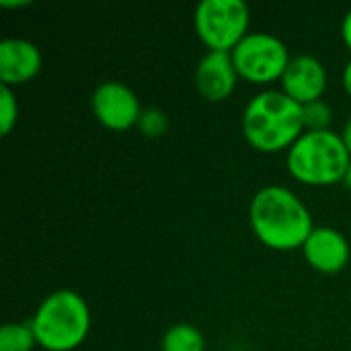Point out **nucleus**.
<instances>
[{
  "label": "nucleus",
  "mask_w": 351,
  "mask_h": 351,
  "mask_svg": "<svg viewBox=\"0 0 351 351\" xmlns=\"http://www.w3.org/2000/svg\"><path fill=\"white\" fill-rule=\"evenodd\" d=\"M138 128H140V132H142L144 136H148V138H158V136H162V134L167 132L169 121H167V115H165L160 109L150 107V109H144V111H142V117H140V121H138Z\"/></svg>",
  "instance_id": "16"
},
{
  "label": "nucleus",
  "mask_w": 351,
  "mask_h": 351,
  "mask_svg": "<svg viewBox=\"0 0 351 351\" xmlns=\"http://www.w3.org/2000/svg\"><path fill=\"white\" fill-rule=\"evenodd\" d=\"M90 308L74 290L47 294L29 321L37 348L45 351L78 350L90 333Z\"/></svg>",
  "instance_id": "3"
},
{
  "label": "nucleus",
  "mask_w": 351,
  "mask_h": 351,
  "mask_svg": "<svg viewBox=\"0 0 351 351\" xmlns=\"http://www.w3.org/2000/svg\"><path fill=\"white\" fill-rule=\"evenodd\" d=\"M2 8H25L31 6V0H0Z\"/></svg>",
  "instance_id": "19"
},
{
  "label": "nucleus",
  "mask_w": 351,
  "mask_h": 351,
  "mask_svg": "<svg viewBox=\"0 0 351 351\" xmlns=\"http://www.w3.org/2000/svg\"><path fill=\"white\" fill-rule=\"evenodd\" d=\"M162 351H206V339L195 325L177 323L162 335Z\"/></svg>",
  "instance_id": "12"
},
{
  "label": "nucleus",
  "mask_w": 351,
  "mask_h": 351,
  "mask_svg": "<svg viewBox=\"0 0 351 351\" xmlns=\"http://www.w3.org/2000/svg\"><path fill=\"white\" fill-rule=\"evenodd\" d=\"M35 333L29 323H6L0 329V351H33Z\"/></svg>",
  "instance_id": "13"
},
{
  "label": "nucleus",
  "mask_w": 351,
  "mask_h": 351,
  "mask_svg": "<svg viewBox=\"0 0 351 351\" xmlns=\"http://www.w3.org/2000/svg\"><path fill=\"white\" fill-rule=\"evenodd\" d=\"M302 134V105L284 90H261L243 111V136L263 154L288 152Z\"/></svg>",
  "instance_id": "2"
},
{
  "label": "nucleus",
  "mask_w": 351,
  "mask_h": 351,
  "mask_svg": "<svg viewBox=\"0 0 351 351\" xmlns=\"http://www.w3.org/2000/svg\"><path fill=\"white\" fill-rule=\"evenodd\" d=\"M302 255L315 271L333 276L348 267L351 247L346 234H341L337 228L315 226L302 245Z\"/></svg>",
  "instance_id": "8"
},
{
  "label": "nucleus",
  "mask_w": 351,
  "mask_h": 351,
  "mask_svg": "<svg viewBox=\"0 0 351 351\" xmlns=\"http://www.w3.org/2000/svg\"><path fill=\"white\" fill-rule=\"evenodd\" d=\"M351 154L333 130L304 132L286 152V167L292 179L308 187H329L348 175Z\"/></svg>",
  "instance_id": "4"
},
{
  "label": "nucleus",
  "mask_w": 351,
  "mask_h": 351,
  "mask_svg": "<svg viewBox=\"0 0 351 351\" xmlns=\"http://www.w3.org/2000/svg\"><path fill=\"white\" fill-rule=\"evenodd\" d=\"M19 121V101L10 86H0V134L8 136Z\"/></svg>",
  "instance_id": "15"
},
{
  "label": "nucleus",
  "mask_w": 351,
  "mask_h": 351,
  "mask_svg": "<svg viewBox=\"0 0 351 351\" xmlns=\"http://www.w3.org/2000/svg\"><path fill=\"white\" fill-rule=\"evenodd\" d=\"M341 37H343V43L348 45V49L351 51V10L346 14V19L341 23Z\"/></svg>",
  "instance_id": "17"
},
{
  "label": "nucleus",
  "mask_w": 351,
  "mask_h": 351,
  "mask_svg": "<svg viewBox=\"0 0 351 351\" xmlns=\"http://www.w3.org/2000/svg\"><path fill=\"white\" fill-rule=\"evenodd\" d=\"M341 84H343V88H346V93L351 97V60L346 64V68H343V74H341Z\"/></svg>",
  "instance_id": "18"
},
{
  "label": "nucleus",
  "mask_w": 351,
  "mask_h": 351,
  "mask_svg": "<svg viewBox=\"0 0 351 351\" xmlns=\"http://www.w3.org/2000/svg\"><path fill=\"white\" fill-rule=\"evenodd\" d=\"M43 68L41 49L23 37L0 41V82L4 86H21L31 82Z\"/></svg>",
  "instance_id": "10"
},
{
  "label": "nucleus",
  "mask_w": 351,
  "mask_h": 351,
  "mask_svg": "<svg viewBox=\"0 0 351 351\" xmlns=\"http://www.w3.org/2000/svg\"><path fill=\"white\" fill-rule=\"evenodd\" d=\"M341 138H343V142H346V146H348V150H350L351 154V115L348 117V121H346V128L341 132Z\"/></svg>",
  "instance_id": "20"
},
{
  "label": "nucleus",
  "mask_w": 351,
  "mask_h": 351,
  "mask_svg": "<svg viewBox=\"0 0 351 351\" xmlns=\"http://www.w3.org/2000/svg\"><path fill=\"white\" fill-rule=\"evenodd\" d=\"M302 121H304V132L331 130L329 125L333 121V109L323 99L313 101L308 105H302Z\"/></svg>",
  "instance_id": "14"
},
{
  "label": "nucleus",
  "mask_w": 351,
  "mask_h": 351,
  "mask_svg": "<svg viewBox=\"0 0 351 351\" xmlns=\"http://www.w3.org/2000/svg\"><path fill=\"white\" fill-rule=\"evenodd\" d=\"M230 56L239 76L251 84H271L282 80L292 60L286 43L267 31H251Z\"/></svg>",
  "instance_id": "6"
},
{
  "label": "nucleus",
  "mask_w": 351,
  "mask_h": 351,
  "mask_svg": "<svg viewBox=\"0 0 351 351\" xmlns=\"http://www.w3.org/2000/svg\"><path fill=\"white\" fill-rule=\"evenodd\" d=\"M90 109L97 121L111 132H128L138 128L144 111L132 86L119 80L101 82L90 97Z\"/></svg>",
  "instance_id": "7"
},
{
  "label": "nucleus",
  "mask_w": 351,
  "mask_h": 351,
  "mask_svg": "<svg viewBox=\"0 0 351 351\" xmlns=\"http://www.w3.org/2000/svg\"><path fill=\"white\" fill-rule=\"evenodd\" d=\"M239 78L232 56L224 51H208L195 68V88L210 103L226 101L234 93Z\"/></svg>",
  "instance_id": "11"
},
{
  "label": "nucleus",
  "mask_w": 351,
  "mask_h": 351,
  "mask_svg": "<svg viewBox=\"0 0 351 351\" xmlns=\"http://www.w3.org/2000/svg\"><path fill=\"white\" fill-rule=\"evenodd\" d=\"M343 183H346V187H348V189L351 191V165H350V169H348V175H346Z\"/></svg>",
  "instance_id": "21"
},
{
  "label": "nucleus",
  "mask_w": 351,
  "mask_h": 351,
  "mask_svg": "<svg viewBox=\"0 0 351 351\" xmlns=\"http://www.w3.org/2000/svg\"><path fill=\"white\" fill-rule=\"evenodd\" d=\"M280 82L282 90L290 99H294L298 105H308L323 99L327 90V70L319 58L302 53L290 60Z\"/></svg>",
  "instance_id": "9"
},
{
  "label": "nucleus",
  "mask_w": 351,
  "mask_h": 351,
  "mask_svg": "<svg viewBox=\"0 0 351 351\" xmlns=\"http://www.w3.org/2000/svg\"><path fill=\"white\" fill-rule=\"evenodd\" d=\"M251 10L243 0H202L193 12V27L208 51L230 53L251 31Z\"/></svg>",
  "instance_id": "5"
},
{
  "label": "nucleus",
  "mask_w": 351,
  "mask_h": 351,
  "mask_svg": "<svg viewBox=\"0 0 351 351\" xmlns=\"http://www.w3.org/2000/svg\"><path fill=\"white\" fill-rule=\"evenodd\" d=\"M249 222L257 241L274 251L302 249L315 230L313 214L304 202L282 185H267L253 195Z\"/></svg>",
  "instance_id": "1"
}]
</instances>
